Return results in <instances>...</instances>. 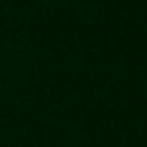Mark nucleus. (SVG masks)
<instances>
[]
</instances>
